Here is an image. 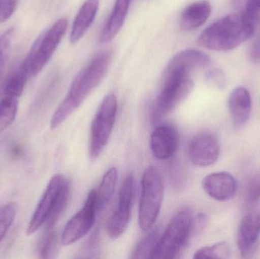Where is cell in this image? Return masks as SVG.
Returning <instances> with one entry per match:
<instances>
[{
	"label": "cell",
	"mask_w": 260,
	"mask_h": 259,
	"mask_svg": "<svg viewBox=\"0 0 260 259\" xmlns=\"http://www.w3.org/2000/svg\"><path fill=\"white\" fill-rule=\"evenodd\" d=\"M111 57L110 50L99 52L88 65L76 75L68 94L52 117V129H56L64 123L100 85L109 69Z\"/></svg>",
	"instance_id": "obj_1"
},
{
	"label": "cell",
	"mask_w": 260,
	"mask_h": 259,
	"mask_svg": "<svg viewBox=\"0 0 260 259\" xmlns=\"http://www.w3.org/2000/svg\"><path fill=\"white\" fill-rule=\"evenodd\" d=\"M255 27L243 14H231L205 29L198 38L202 47L216 51H229L253 36Z\"/></svg>",
	"instance_id": "obj_2"
},
{
	"label": "cell",
	"mask_w": 260,
	"mask_h": 259,
	"mask_svg": "<svg viewBox=\"0 0 260 259\" xmlns=\"http://www.w3.org/2000/svg\"><path fill=\"white\" fill-rule=\"evenodd\" d=\"M164 192L160 172L155 167H148L142 176L139 206V225L142 231L147 232L154 227L161 208Z\"/></svg>",
	"instance_id": "obj_3"
},
{
	"label": "cell",
	"mask_w": 260,
	"mask_h": 259,
	"mask_svg": "<svg viewBox=\"0 0 260 259\" xmlns=\"http://www.w3.org/2000/svg\"><path fill=\"white\" fill-rule=\"evenodd\" d=\"M68 28V20L59 18L50 28L41 33L23 60L30 77L38 76L51 59Z\"/></svg>",
	"instance_id": "obj_4"
},
{
	"label": "cell",
	"mask_w": 260,
	"mask_h": 259,
	"mask_svg": "<svg viewBox=\"0 0 260 259\" xmlns=\"http://www.w3.org/2000/svg\"><path fill=\"white\" fill-rule=\"evenodd\" d=\"M192 214L187 208L179 211L160 235L152 258L172 259L180 257L190 240V223Z\"/></svg>",
	"instance_id": "obj_5"
},
{
	"label": "cell",
	"mask_w": 260,
	"mask_h": 259,
	"mask_svg": "<svg viewBox=\"0 0 260 259\" xmlns=\"http://www.w3.org/2000/svg\"><path fill=\"white\" fill-rule=\"evenodd\" d=\"M190 75L164 76L163 87L152 109V120L157 123L186 98L193 89Z\"/></svg>",
	"instance_id": "obj_6"
},
{
	"label": "cell",
	"mask_w": 260,
	"mask_h": 259,
	"mask_svg": "<svg viewBox=\"0 0 260 259\" xmlns=\"http://www.w3.org/2000/svg\"><path fill=\"white\" fill-rule=\"evenodd\" d=\"M117 113V97L114 94H108L102 100L91 123L89 155L94 161L100 156L109 141Z\"/></svg>",
	"instance_id": "obj_7"
},
{
	"label": "cell",
	"mask_w": 260,
	"mask_h": 259,
	"mask_svg": "<svg viewBox=\"0 0 260 259\" xmlns=\"http://www.w3.org/2000/svg\"><path fill=\"white\" fill-rule=\"evenodd\" d=\"M135 192V179L129 173L122 182L119 192L117 208L108 220L107 230L111 238L117 239L124 234L129 226L131 207Z\"/></svg>",
	"instance_id": "obj_8"
},
{
	"label": "cell",
	"mask_w": 260,
	"mask_h": 259,
	"mask_svg": "<svg viewBox=\"0 0 260 259\" xmlns=\"http://www.w3.org/2000/svg\"><path fill=\"white\" fill-rule=\"evenodd\" d=\"M97 212L96 190H91L87 196L83 208L67 222L61 236L62 244H73L87 235L94 225Z\"/></svg>",
	"instance_id": "obj_9"
},
{
	"label": "cell",
	"mask_w": 260,
	"mask_h": 259,
	"mask_svg": "<svg viewBox=\"0 0 260 259\" xmlns=\"http://www.w3.org/2000/svg\"><path fill=\"white\" fill-rule=\"evenodd\" d=\"M220 155V145L216 137L208 132L192 137L188 145V156L193 165L209 167L216 163Z\"/></svg>",
	"instance_id": "obj_10"
},
{
	"label": "cell",
	"mask_w": 260,
	"mask_h": 259,
	"mask_svg": "<svg viewBox=\"0 0 260 259\" xmlns=\"http://www.w3.org/2000/svg\"><path fill=\"white\" fill-rule=\"evenodd\" d=\"M180 143V135L172 125H160L155 128L151 135L150 145L154 158L168 160L174 156Z\"/></svg>",
	"instance_id": "obj_11"
},
{
	"label": "cell",
	"mask_w": 260,
	"mask_h": 259,
	"mask_svg": "<svg viewBox=\"0 0 260 259\" xmlns=\"http://www.w3.org/2000/svg\"><path fill=\"white\" fill-rule=\"evenodd\" d=\"M65 180L60 174L55 175L50 179L27 227V235L35 234L44 225Z\"/></svg>",
	"instance_id": "obj_12"
},
{
	"label": "cell",
	"mask_w": 260,
	"mask_h": 259,
	"mask_svg": "<svg viewBox=\"0 0 260 259\" xmlns=\"http://www.w3.org/2000/svg\"><path fill=\"white\" fill-rule=\"evenodd\" d=\"M212 63L210 57L196 49H187L177 53L170 61L165 70V76L176 74L190 75L197 68H206Z\"/></svg>",
	"instance_id": "obj_13"
},
{
	"label": "cell",
	"mask_w": 260,
	"mask_h": 259,
	"mask_svg": "<svg viewBox=\"0 0 260 259\" xmlns=\"http://www.w3.org/2000/svg\"><path fill=\"white\" fill-rule=\"evenodd\" d=\"M205 193L215 200L226 202L236 194L235 178L228 172H216L206 176L202 182Z\"/></svg>",
	"instance_id": "obj_14"
},
{
	"label": "cell",
	"mask_w": 260,
	"mask_h": 259,
	"mask_svg": "<svg viewBox=\"0 0 260 259\" xmlns=\"http://www.w3.org/2000/svg\"><path fill=\"white\" fill-rule=\"evenodd\" d=\"M260 236V211H253L244 216L239 227L238 246L244 258L254 251Z\"/></svg>",
	"instance_id": "obj_15"
},
{
	"label": "cell",
	"mask_w": 260,
	"mask_h": 259,
	"mask_svg": "<svg viewBox=\"0 0 260 259\" xmlns=\"http://www.w3.org/2000/svg\"><path fill=\"white\" fill-rule=\"evenodd\" d=\"M228 105L234 126H244L251 114L252 100L248 90L242 86L235 88L229 96Z\"/></svg>",
	"instance_id": "obj_16"
},
{
	"label": "cell",
	"mask_w": 260,
	"mask_h": 259,
	"mask_svg": "<svg viewBox=\"0 0 260 259\" xmlns=\"http://www.w3.org/2000/svg\"><path fill=\"white\" fill-rule=\"evenodd\" d=\"M133 0H116L114 9L105 23L99 41L102 44L111 42L120 32L124 24Z\"/></svg>",
	"instance_id": "obj_17"
},
{
	"label": "cell",
	"mask_w": 260,
	"mask_h": 259,
	"mask_svg": "<svg viewBox=\"0 0 260 259\" xmlns=\"http://www.w3.org/2000/svg\"><path fill=\"white\" fill-rule=\"evenodd\" d=\"M99 8V0H87L75 18L70 33V42L76 44L87 33L95 19Z\"/></svg>",
	"instance_id": "obj_18"
},
{
	"label": "cell",
	"mask_w": 260,
	"mask_h": 259,
	"mask_svg": "<svg viewBox=\"0 0 260 259\" xmlns=\"http://www.w3.org/2000/svg\"><path fill=\"white\" fill-rule=\"evenodd\" d=\"M212 12V6L206 0L196 2L188 6L182 12L180 27L182 30L189 31L201 27L207 21Z\"/></svg>",
	"instance_id": "obj_19"
},
{
	"label": "cell",
	"mask_w": 260,
	"mask_h": 259,
	"mask_svg": "<svg viewBox=\"0 0 260 259\" xmlns=\"http://www.w3.org/2000/svg\"><path fill=\"white\" fill-rule=\"evenodd\" d=\"M118 179V171L116 167L110 168L102 178L99 190H96L97 211H102L108 205L115 191Z\"/></svg>",
	"instance_id": "obj_20"
},
{
	"label": "cell",
	"mask_w": 260,
	"mask_h": 259,
	"mask_svg": "<svg viewBox=\"0 0 260 259\" xmlns=\"http://www.w3.org/2000/svg\"><path fill=\"white\" fill-rule=\"evenodd\" d=\"M30 77L28 70L21 63L6 81L4 86L5 96L18 98L22 94Z\"/></svg>",
	"instance_id": "obj_21"
},
{
	"label": "cell",
	"mask_w": 260,
	"mask_h": 259,
	"mask_svg": "<svg viewBox=\"0 0 260 259\" xmlns=\"http://www.w3.org/2000/svg\"><path fill=\"white\" fill-rule=\"evenodd\" d=\"M70 197V184L67 179H66L56 197V201L53 204V208L51 211L49 213L47 219H46L44 225H45L46 229H52L56 225V222L60 218L62 213L65 211L68 205L69 200Z\"/></svg>",
	"instance_id": "obj_22"
},
{
	"label": "cell",
	"mask_w": 260,
	"mask_h": 259,
	"mask_svg": "<svg viewBox=\"0 0 260 259\" xmlns=\"http://www.w3.org/2000/svg\"><path fill=\"white\" fill-rule=\"evenodd\" d=\"M160 235L161 234L158 228H156L155 229L151 231L146 237H144L138 243L132 258L139 259L152 258L153 253L158 243Z\"/></svg>",
	"instance_id": "obj_23"
},
{
	"label": "cell",
	"mask_w": 260,
	"mask_h": 259,
	"mask_svg": "<svg viewBox=\"0 0 260 259\" xmlns=\"http://www.w3.org/2000/svg\"><path fill=\"white\" fill-rule=\"evenodd\" d=\"M18 98L5 96L0 101V132L7 129L15 121L18 112Z\"/></svg>",
	"instance_id": "obj_24"
},
{
	"label": "cell",
	"mask_w": 260,
	"mask_h": 259,
	"mask_svg": "<svg viewBox=\"0 0 260 259\" xmlns=\"http://www.w3.org/2000/svg\"><path fill=\"white\" fill-rule=\"evenodd\" d=\"M231 250L225 242H220L212 246L201 248L194 254V258H229Z\"/></svg>",
	"instance_id": "obj_25"
},
{
	"label": "cell",
	"mask_w": 260,
	"mask_h": 259,
	"mask_svg": "<svg viewBox=\"0 0 260 259\" xmlns=\"http://www.w3.org/2000/svg\"><path fill=\"white\" fill-rule=\"evenodd\" d=\"M17 212L18 207L15 202H9L0 207V243L3 241L12 226Z\"/></svg>",
	"instance_id": "obj_26"
},
{
	"label": "cell",
	"mask_w": 260,
	"mask_h": 259,
	"mask_svg": "<svg viewBox=\"0 0 260 259\" xmlns=\"http://www.w3.org/2000/svg\"><path fill=\"white\" fill-rule=\"evenodd\" d=\"M58 234L52 229L47 230L39 247L40 257L42 258H50L54 257L57 252Z\"/></svg>",
	"instance_id": "obj_27"
},
{
	"label": "cell",
	"mask_w": 260,
	"mask_h": 259,
	"mask_svg": "<svg viewBox=\"0 0 260 259\" xmlns=\"http://www.w3.org/2000/svg\"><path fill=\"white\" fill-rule=\"evenodd\" d=\"M15 29L13 27L5 30L0 35V80L3 77L6 66L11 45L13 40Z\"/></svg>",
	"instance_id": "obj_28"
},
{
	"label": "cell",
	"mask_w": 260,
	"mask_h": 259,
	"mask_svg": "<svg viewBox=\"0 0 260 259\" xmlns=\"http://www.w3.org/2000/svg\"><path fill=\"white\" fill-rule=\"evenodd\" d=\"M244 18L247 22L256 27L260 24V0H247L245 10L244 13Z\"/></svg>",
	"instance_id": "obj_29"
},
{
	"label": "cell",
	"mask_w": 260,
	"mask_h": 259,
	"mask_svg": "<svg viewBox=\"0 0 260 259\" xmlns=\"http://www.w3.org/2000/svg\"><path fill=\"white\" fill-rule=\"evenodd\" d=\"M206 80L211 86L217 89H223L226 85V79L224 72L221 70H209L206 72Z\"/></svg>",
	"instance_id": "obj_30"
},
{
	"label": "cell",
	"mask_w": 260,
	"mask_h": 259,
	"mask_svg": "<svg viewBox=\"0 0 260 259\" xmlns=\"http://www.w3.org/2000/svg\"><path fill=\"white\" fill-rule=\"evenodd\" d=\"M18 0H0V24L6 22L16 10Z\"/></svg>",
	"instance_id": "obj_31"
},
{
	"label": "cell",
	"mask_w": 260,
	"mask_h": 259,
	"mask_svg": "<svg viewBox=\"0 0 260 259\" xmlns=\"http://www.w3.org/2000/svg\"><path fill=\"white\" fill-rule=\"evenodd\" d=\"M207 222V217L203 213H200L194 217H192L190 223L191 238L200 235L206 228Z\"/></svg>",
	"instance_id": "obj_32"
},
{
	"label": "cell",
	"mask_w": 260,
	"mask_h": 259,
	"mask_svg": "<svg viewBox=\"0 0 260 259\" xmlns=\"http://www.w3.org/2000/svg\"><path fill=\"white\" fill-rule=\"evenodd\" d=\"M247 199L250 203H254L260 199V175L252 179L249 184Z\"/></svg>",
	"instance_id": "obj_33"
},
{
	"label": "cell",
	"mask_w": 260,
	"mask_h": 259,
	"mask_svg": "<svg viewBox=\"0 0 260 259\" xmlns=\"http://www.w3.org/2000/svg\"><path fill=\"white\" fill-rule=\"evenodd\" d=\"M99 233L98 230H96L92 235L90 237L89 240H88L86 246L84 248V253L86 254V258L88 257V254H94L98 252V247L99 246Z\"/></svg>",
	"instance_id": "obj_34"
},
{
	"label": "cell",
	"mask_w": 260,
	"mask_h": 259,
	"mask_svg": "<svg viewBox=\"0 0 260 259\" xmlns=\"http://www.w3.org/2000/svg\"><path fill=\"white\" fill-rule=\"evenodd\" d=\"M183 170L180 166L177 165V164H174L171 167V181L172 182V185L177 187H180L182 185V182L184 180L183 178Z\"/></svg>",
	"instance_id": "obj_35"
},
{
	"label": "cell",
	"mask_w": 260,
	"mask_h": 259,
	"mask_svg": "<svg viewBox=\"0 0 260 259\" xmlns=\"http://www.w3.org/2000/svg\"><path fill=\"white\" fill-rule=\"evenodd\" d=\"M250 56L252 62L256 64L260 63V33L252 45Z\"/></svg>",
	"instance_id": "obj_36"
},
{
	"label": "cell",
	"mask_w": 260,
	"mask_h": 259,
	"mask_svg": "<svg viewBox=\"0 0 260 259\" xmlns=\"http://www.w3.org/2000/svg\"><path fill=\"white\" fill-rule=\"evenodd\" d=\"M21 155H22V149H21V147H20V146L16 145L12 149V157L18 158V157L21 156Z\"/></svg>",
	"instance_id": "obj_37"
}]
</instances>
